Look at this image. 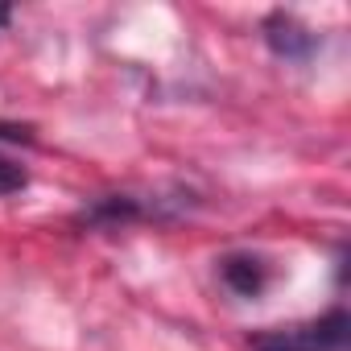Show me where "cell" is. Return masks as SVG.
I'll list each match as a JSON object with an SVG mask.
<instances>
[{"label": "cell", "mask_w": 351, "mask_h": 351, "mask_svg": "<svg viewBox=\"0 0 351 351\" xmlns=\"http://www.w3.org/2000/svg\"><path fill=\"white\" fill-rule=\"evenodd\" d=\"M219 273H223V285H228L232 293H240V298H256V293L269 285V277H273V269H269L261 256H248V252L223 256V261H219Z\"/></svg>", "instance_id": "cell-2"}, {"label": "cell", "mask_w": 351, "mask_h": 351, "mask_svg": "<svg viewBox=\"0 0 351 351\" xmlns=\"http://www.w3.org/2000/svg\"><path fill=\"white\" fill-rule=\"evenodd\" d=\"M25 169L21 165H13L9 157H0V199H5V195H13V191H25Z\"/></svg>", "instance_id": "cell-4"}, {"label": "cell", "mask_w": 351, "mask_h": 351, "mask_svg": "<svg viewBox=\"0 0 351 351\" xmlns=\"http://www.w3.org/2000/svg\"><path fill=\"white\" fill-rule=\"evenodd\" d=\"M269 46H273L277 54H285V58H306L310 46H314V38H310L302 25H293L289 17H273V21H269Z\"/></svg>", "instance_id": "cell-3"}, {"label": "cell", "mask_w": 351, "mask_h": 351, "mask_svg": "<svg viewBox=\"0 0 351 351\" xmlns=\"http://www.w3.org/2000/svg\"><path fill=\"white\" fill-rule=\"evenodd\" d=\"M347 314L335 310L326 318H314V322H298V326H277V330H265L252 339L256 351H339L347 343Z\"/></svg>", "instance_id": "cell-1"}, {"label": "cell", "mask_w": 351, "mask_h": 351, "mask_svg": "<svg viewBox=\"0 0 351 351\" xmlns=\"http://www.w3.org/2000/svg\"><path fill=\"white\" fill-rule=\"evenodd\" d=\"M9 21H13V9H9V5H0V29H5Z\"/></svg>", "instance_id": "cell-5"}]
</instances>
